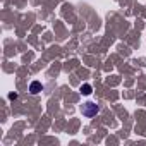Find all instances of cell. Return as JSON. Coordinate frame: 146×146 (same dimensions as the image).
<instances>
[{
	"mask_svg": "<svg viewBox=\"0 0 146 146\" xmlns=\"http://www.w3.org/2000/svg\"><path fill=\"white\" fill-rule=\"evenodd\" d=\"M43 91V84L40 83V81H33L31 84H29V93L31 95H38V93H41Z\"/></svg>",
	"mask_w": 146,
	"mask_h": 146,
	"instance_id": "cell-2",
	"label": "cell"
},
{
	"mask_svg": "<svg viewBox=\"0 0 146 146\" xmlns=\"http://www.w3.org/2000/svg\"><path fill=\"white\" fill-rule=\"evenodd\" d=\"M81 112H83V115H84V117H95V115L100 112V107H98L96 103H93V102H88V103H84V105H83Z\"/></svg>",
	"mask_w": 146,
	"mask_h": 146,
	"instance_id": "cell-1",
	"label": "cell"
},
{
	"mask_svg": "<svg viewBox=\"0 0 146 146\" xmlns=\"http://www.w3.org/2000/svg\"><path fill=\"white\" fill-rule=\"evenodd\" d=\"M81 93H83V95H86V96H88V95H91V93H93L91 84H83V86H81Z\"/></svg>",
	"mask_w": 146,
	"mask_h": 146,
	"instance_id": "cell-3",
	"label": "cell"
},
{
	"mask_svg": "<svg viewBox=\"0 0 146 146\" xmlns=\"http://www.w3.org/2000/svg\"><path fill=\"white\" fill-rule=\"evenodd\" d=\"M9 98H11V100H16V98H17V95H16V93H11V95H9Z\"/></svg>",
	"mask_w": 146,
	"mask_h": 146,
	"instance_id": "cell-4",
	"label": "cell"
}]
</instances>
